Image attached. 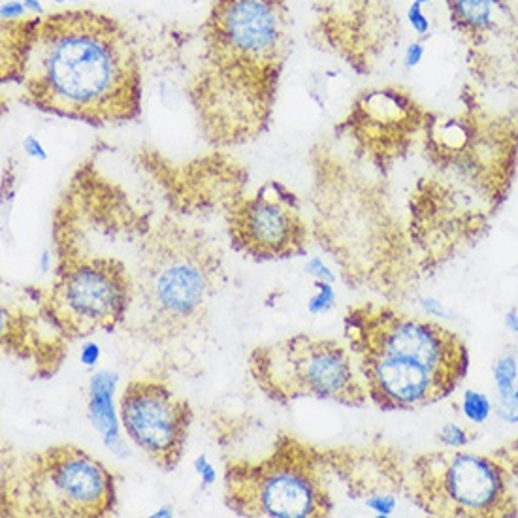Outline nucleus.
Masks as SVG:
<instances>
[{"instance_id": "13", "label": "nucleus", "mask_w": 518, "mask_h": 518, "mask_svg": "<svg viewBox=\"0 0 518 518\" xmlns=\"http://www.w3.org/2000/svg\"><path fill=\"white\" fill-rule=\"evenodd\" d=\"M121 422L130 441L162 470H174L183 456L193 409L157 379H134L121 394Z\"/></svg>"}, {"instance_id": "28", "label": "nucleus", "mask_w": 518, "mask_h": 518, "mask_svg": "<svg viewBox=\"0 0 518 518\" xmlns=\"http://www.w3.org/2000/svg\"><path fill=\"white\" fill-rule=\"evenodd\" d=\"M53 2H57V4H63V2H80V0H53Z\"/></svg>"}, {"instance_id": "27", "label": "nucleus", "mask_w": 518, "mask_h": 518, "mask_svg": "<svg viewBox=\"0 0 518 518\" xmlns=\"http://www.w3.org/2000/svg\"><path fill=\"white\" fill-rule=\"evenodd\" d=\"M422 4V6H426V4H430V2H434V0H409V4Z\"/></svg>"}, {"instance_id": "26", "label": "nucleus", "mask_w": 518, "mask_h": 518, "mask_svg": "<svg viewBox=\"0 0 518 518\" xmlns=\"http://www.w3.org/2000/svg\"><path fill=\"white\" fill-rule=\"evenodd\" d=\"M505 323H507V326L515 332V334H518V313L515 311V309H511L509 313H507V317H505Z\"/></svg>"}, {"instance_id": "22", "label": "nucleus", "mask_w": 518, "mask_h": 518, "mask_svg": "<svg viewBox=\"0 0 518 518\" xmlns=\"http://www.w3.org/2000/svg\"><path fill=\"white\" fill-rule=\"evenodd\" d=\"M424 55H426V48H424V44H422L421 40L411 42L404 51L405 68H409V70L417 68V66L421 65Z\"/></svg>"}, {"instance_id": "3", "label": "nucleus", "mask_w": 518, "mask_h": 518, "mask_svg": "<svg viewBox=\"0 0 518 518\" xmlns=\"http://www.w3.org/2000/svg\"><path fill=\"white\" fill-rule=\"evenodd\" d=\"M453 117L432 115L422 134L432 174L413 193L426 225L464 251L502 208L518 166V123L466 87Z\"/></svg>"}, {"instance_id": "4", "label": "nucleus", "mask_w": 518, "mask_h": 518, "mask_svg": "<svg viewBox=\"0 0 518 518\" xmlns=\"http://www.w3.org/2000/svg\"><path fill=\"white\" fill-rule=\"evenodd\" d=\"M343 328L370 400L385 411L438 404L470 368L468 347L453 330L389 304L347 309Z\"/></svg>"}, {"instance_id": "2", "label": "nucleus", "mask_w": 518, "mask_h": 518, "mask_svg": "<svg viewBox=\"0 0 518 518\" xmlns=\"http://www.w3.org/2000/svg\"><path fill=\"white\" fill-rule=\"evenodd\" d=\"M291 21V0H213L191 83L211 144H243L266 129L291 53Z\"/></svg>"}, {"instance_id": "18", "label": "nucleus", "mask_w": 518, "mask_h": 518, "mask_svg": "<svg viewBox=\"0 0 518 518\" xmlns=\"http://www.w3.org/2000/svg\"><path fill=\"white\" fill-rule=\"evenodd\" d=\"M475 432H470L468 428L460 426V424H445L443 430L439 432V439L443 445L451 447V449H462L468 443L475 439Z\"/></svg>"}, {"instance_id": "6", "label": "nucleus", "mask_w": 518, "mask_h": 518, "mask_svg": "<svg viewBox=\"0 0 518 518\" xmlns=\"http://www.w3.org/2000/svg\"><path fill=\"white\" fill-rule=\"evenodd\" d=\"M330 473L323 449L281 436L260 460L228 462L225 500L240 517H328L334 511Z\"/></svg>"}, {"instance_id": "24", "label": "nucleus", "mask_w": 518, "mask_h": 518, "mask_svg": "<svg viewBox=\"0 0 518 518\" xmlns=\"http://www.w3.org/2000/svg\"><path fill=\"white\" fill-rule=\"evenodd\" d=\"M23 147H25V151H27L31 157H34V159H46V151H44V147H42V144H40L34 136L25 138Z\"/></svg>"}, {"instance_id": "11", "label": "nucleus", "mask_w": 518, "mask_h": 518, "mask_svg": "<svg viewBox=\"0 0 518 518\" xmlns=\"http://www.w3.org/2000/svg\"><path fill=\"white\" fill-rule=\"evenodd\" d=\"M227 225L236 249L253 259H291L308 251L309 230L298 196L279 181L230 204Z\"/></svg>"}, {"instance_id": "20", "label": "nucleus", "mask_w": 518, "mask_h": 518, "mask_svg": "<svg viewBox=\"0 0 518 518\" xmlns=\"http://www.w3.org/2000/svg\"><path fill=\"white\" fill-rule=\"evenodd\" d=\"M492 456H496L507 470L518 479V438L503 443L502 447L494 449Z\"/></svg>"}, {"instance_id": "16", "label": "nucleus", "mask_w": 518, "mask_h": 518, "mask_svg": "<svg viewBox=\"0 0 518 518\" xmlns=\"http://www.w3.org/2000/svg\"><path fill=\"white\" fill-rule=\"evenodd\" d=\"M462 413L471 424H483L492 413V404L485 394L468 390L462 398Z\"/></svg>"}, {"instance_id": "1", "label": "nucleus", "mask_w": 518, "mask_h": 518, "mask_svg": "<svg viewBox=\"0 0 518 518\" xmlns=\"http://www.w3.org/2000/svg\"><path fill=\"white\" fill-rule=\"evenodd\" d=\"M0 76L19 100L93 127L142 114V61L129 29L95 10L2 21Z\"/></svg>"}, {"instance_id": "19", "label": "nucleus", "mask_w": 518, "mask_h": 518, "mask_svg": "<svg viewBox=\"0 0 518 518\" xmlns=\"http://www.w3.org/2000/svg\"><path fill=\"white\" fill-rule=\"evenodd\" d=\"M405 19H407V25L411 27V31L417 34L419 38H426L430 31H432V23L424 12V6L422 4H409L407 10H405Z\"/></svg>"}, {"instance_id": "8", "label": "nucleus", "mask_w": 518, "mask_h": 518, "mask_svg": "<svg viewBox=\"0 0 518 518\" xmlns=\"http://www.w3.org/2000/svg\"><path fill=\"white\" fill-rule=\"evenodd\" d=\"M515 475L492 454L443 449L405 466L404 494L439 518L518 517Z\"/></svg>"}, {"instance_id": "14", "label": "nucleus", "mask_w": 518, "mask_h": 518, "mask_svg": "<svg viewBox=\"0 0 518 518\" xmlns=\"http://www.w3.org/2000/svg\"><path fill=\"white\" fill-rule=\"evenodd\" d=\"M326 460L351 496L368 498L379 513H390L394 496L404 494L405 464L385 447L379 449H326Z\"/></svg>"}, {"instance_id": "12", "label": "nucleus", "mask_w": 518, "mask_h": 518, "mask_svg": "<svg viewBox=\"0 0 518 518\" xmlns=\"http://www.w3.org/2000/svg\"><path fill=\"white\" fill-rule=\"evenodd\" d=\"M432 114L402 87L366 89L343 127L362 159L385 172L424 134Z\"/></svg>"}, {"instance_id": "7", "label": "nucleus", "mask_w": 518, "mask_h": 518, "mask_svg": "<svg viewBox=\"0 0 518 518\" xmlns=\"http://www.w3.org/2000/svg\"><path fill=\"white\" fill-rule=\"evenodd\" d=\"M6 470V515L97 518L114 511V473L80 447L55 445Z\"/></svg>"}, {"instance_id": "9", "label": "nucleus", "mask_w": 518, "mask_h": 518, "mask_svg": "<svg viewBox=\"0 0 518 518\" xmlns=\"http://www.w3.org/2000/svg\"><path fill=\"white\" fill-rule=\"evenodd\" d=\"M249 373L277 404L315 398L362 407L370 400L351 349L328 338L298 334L260 345L249 357Z\"/></svg>"}, {"instance_id": "10", "label": "nucleus", "mask_w": 518, "mask_h": 518, "mask_svg": "<svg viewBox=\"0 0 518 518\" xmlns=\"http://www.w3.org/2000/svg\"><path fill=\"white\" fill-rule=\"evenodd\" d=\"M59 268L46 300L49 323L68 340L95 332H112L127 323L132 306V279L115 255L81 253L59 242Z\"/></svg>"}, {"instance_id": "5", "label": "nucleus", "mask_w": 518, "mask_h": 518, "mask_svg": "<svg viewBox=\"0 0 518 518\" xmlns=\"http://www.w3.org/2000/svg\"><path fill=\"white\" fill-rule=\"evenodd\" d=\"M219 272V257L200 230L164 221L146 232V243H140L130 259L132 306L127 323L153 341L187 332L217 291Z\"/></svg>"}, {"instance_id": "17", "label": "nucleus", "mask_w": 518, "mask_h": 518, "mask_svg": "<svg viewBox=\"0 0 518 518\" xmlns=\"http://www.w3.org/2000/svg\"><path fill=\"white\" fill-rule=\"evenodd\" d=\"M517 360L513 357H502L496 366H494V381L500 392V398L511 394L515 390V381H517Z\"/></svg>"}, {"instance_id": "25", "label": "nucleus", "mask_w": 518, "mask_h": 518, "mask_svg": "<svg viewBox=\"0 0 518 518\" xmlns=\"http://www.w3.org/2000/svg\"><path fill=\"white\" fill-rule=\"evenodd\" d=\"M29 16H46V8L42 6L40 0H23Z\"/></svg>"}, {"instance_id": "21", "label": "nucleus", "mask_w": 518, "mask_h": 518, "mask_svg": "<svg viewBox=\"0 0 518 518\" xmlns=\"http://www.w3.org/2000/svg\"><path fill=\"white\" fill-rule=\"evenodd\" d=\"M498 413L503 421L518 422V389L500 398Z\"/></svg>"}, {"instance_id": "15", "label": "nucleus", "mask_w": 518, "mask_h": 518, "mask_svg": "<svg viewBox=\"0 0 518 518\" xmlns=\"http://www.w3.org/2000/svg\"><path fill=\"white\" fill-rule=\"evenodd\" d=\"M454 33L468 49V61L473 66L509 17V0H445Z\"/></svg>"}, {"instance_id": "23", "label": "nucleus", "mask_w": 518, "mask_h": 518, "mask_svg": "<svg viewBox=\"0 0 518 518\" xmlns=\"http://www.w3.org/2000/svg\"><path fill=\"white\" fill-rule=\"evenodd\" d=\"M0 16H2V21H12V19H23V17L29 16V12L25 8V2L8 0L0 6Z\"/></svg>"}]
</instances>
